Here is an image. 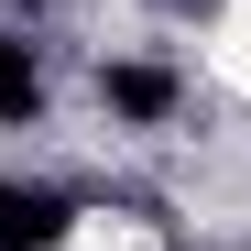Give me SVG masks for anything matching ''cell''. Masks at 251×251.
Returning <instances> with one entry per match:
<instances>
[{"label": "cell", "mask_w": 251, "mask_h": 251, "mask_svg": "<svg viewBox=\"0 0 251 251\" xmlns=\"http://www.w3.org/2000/svg\"><path fill=\"white\" fill-rule=\"evenodd\" d=\"M33 99H44V88H33V55L11 44V33H0V120H22Z\"/></svg>", "instance_id": "3"}, {"label": "cell", "mask_w": 251, "mask_h": 251, "mask_svg": "<svg viewBox=\"0 0 251 251\" xmlns=\"http://www.w3.org/2000/svg\"><path fill=\"white\" fill-rule=\"evenodd\" d=\"M66 229V197H44V186H0V251H44Z\"/></svg>", "instance_id": "1"}, {"label": "cell", "mask_w": 251, "mask_h": 251, "mask_svg": "<svg viewBox=\"0 0 251 251\" xmlns=\"http://www.w3.org/2000/svg\"><path fill=\"white\" fill-rule=\"evenodd\" d=\"M109 109H131V120H164V109H175V88H164L153 66H109Z\"/></svg>", "instance_id": "2"}]
</instances>
